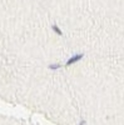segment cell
<instances>
[{
	"label": "cell",
	"mask_w": 124,
	"mask_h": 125,
	"mask_svg": "<svg viewBox=\"0 0 124 125\" xmlns=\"http://www.w3.org/2000/svg\"><path fill=\"white\" fill-rule=\"evenodd\" d=\"M83 58V54H78V55H75L74 58H71V59H69L68 60V62H67V65H70V64H74V62H77L78 60H80Z\"/></svg>",
	"instance_id": "obj_1"
}]
</instances>
